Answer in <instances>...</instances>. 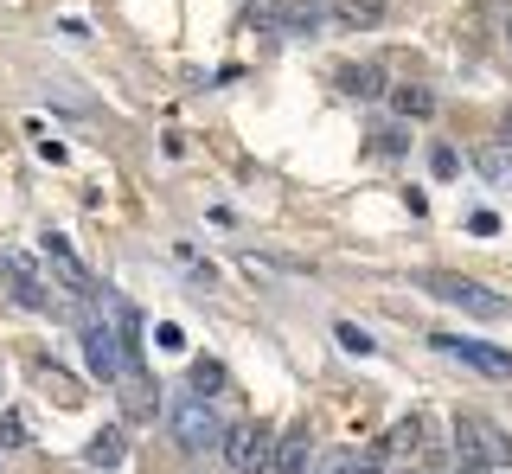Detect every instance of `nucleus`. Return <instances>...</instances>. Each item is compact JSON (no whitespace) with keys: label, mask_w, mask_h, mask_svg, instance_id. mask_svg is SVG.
I'll return each instance as SVG.
<instances>
[{"label":"nucleus","mask_w":512,"mask_h":474,"mask_svg":"<svg viewBox=\"0 0 512 474\" xmlns=\"http://www.w3.org/2000/svg\"><path fill=\"white\" fill-rule=\"evenodd\" d=\"M436 302H448V308H461V314H480V321H500V314H512L506 308V295L500 289H487V282H474V276H455V270H429V276H416Z\"/></svg>","instance_id":"f257e3e1"},{"label":"nucleus","mask_w":512,"mask_h":474,"mask_svg":"<svg viewBox=\"0 0 512 474\" xmlns=\"http://www.w3.org/2000/svg\"><path fill=\"white\" fill-rule=\"evenodd\" d=\"M0 289H7V302L20 314H52L45 270H39V257H26V250H0Z\"/></svg>","instance_id":"f03ea898"},{"label":"nucleus","mask_w":512,"mask_h":474,"mask_svg":"<svg viewBox=\"0 0 512 474\" xmlns=\"http://www.w3.org/2000/svg\"><path fill=\"white\" fill-rule=\"evenodd\" d=\"M167 423H173V436H180V449H186V455H212V449H224V417L199 398V391L173 404V410H167Z\"/></svg>","instance_id":"7ed1b4c3"},{"label":"nucleus","mask_w":512,"mask_h":474,"mask_svg":"<svg viewBox=\"0 0 512 474\" xmlns=\"http://www.w3.org/2000/svg\"><path fill=\"white\" fill-rule=\"evenodd\" d=\"M455 462L461 468H512V442L480 417H455Z\"/></svg>","instance_id":"20e7f679"},{"label":"nucleus","mask_w":512,"mask_h":474,"mask_svg":"<svg viewBox=\"0 0 512 474\" xmlns=\"http://www.w3.org/2000/svg\"><path fill=\"white\" fill-rule=\"evenodd\" d=\"M224 462H231L237 474H276V436H269V423H231L224 430Z\"/></svg>","instance_id":"39448f33"},{"label":"nucleus","mask_w":512,"mask_h":474,"mask_svg":"<svg viewBox=\"0 0 512 474\" xmlns=\"http://www.w3.org/2000/svg\"><path fill=\"white\" fill-rule=\"evenodd\" d=\"M84 359H90V372L103 378V385H116L128 372V346H122V334L109 321H84Z\"/></svg>","instance_id":"423d86ee"},{"label":"nucleus","mask_w":512,"mask_h":474,"mask_svg":"<svg viewBox=\"0 0 512 474\" xmlns=\"http://www.w3.org/2000/svg\"><path fill=\"white\" fill-rule=\"evenodd\" d=\"M436 346L442 353H455L468 372H480V378H512V353L506 346H487V340H461V334H436Z\"/></svg>","instance_id":"0eeeda50"},{"label":"nucleus","mask_w":512,"mask_h":474,"mask_svg":"<svg viewBox=\"0 0 512 474\" xmlns=\"http://www.w3.org/2000/svg\"><path fill=\"white\" fill-rule=\"evenodd\" d=\"M39 250H45V270H52L71 295H90V289H96L90 270H84V257L71 250V237H64V231H45V237H39Z\"/></svg>","instance_id":"6e6552de"},{"label":"nucleus","mask_w":512,"mask_h":474,"mask_svg":"<svg viewBox=\"0 0 512 474\" xmlns=\"http://www.w3.org/2000/svg\"><path fill=\"white\" fill-rule=\"evenodd\" d=\"M116 391H122L128 423H154V417H160V391H154V378H148V366H141V359L116 378Z\"/></svg>","instance_id":"1a4fd4ad"},{"label":"nucleus","mask_w":512,"mask_h":474,"mask_svg":"<svg viewBox=\"0 0 512 474\" xmlns=\"http://www.w3.org/2000/svg\"><path fill=\"white\" fill-rule=\"evenodd\" d=\"M32 385H39V391H45V398H52L58 410H77V404H84V378H77V372H64L58 359H32Z\"/></svg>","instance_id":"9d476101"},{"label":"nucleus","mask_w":512,"mask_h":474,"mask_svg":"<svg viewBox=\"0 0 512 474\" xmlns=\"http://www.w3.org/2000/svg\"><path fill=\"white\" fill-rule=\"evenodd\" d=\"M423 449H429V423L416 417H397L391 423V436H384V462H423Z\"/></svg>","instance_id":"9b49d317"},{"label":"nucleus","mask_w":512,"mask_h":474,"mask_svg":"<svg viewBox=\"0 0 512 474\" xmlns=\"http://www.w3.org/2000/svg\"><path fill=\"white\" fill-rule=\"evenodd\" d=\"M384 97H391V109L404 122H429V116H436V90H429L423 77H404V84H391Z\"/></svg>","instance_id":"f8f14e48"},{"label":"nucleus","mask_w":512,"mask_h":474,"mask_svg":"<svg viewBox=\"0 0 512 474\" xmlns=\"http://www.w3.org/2000/svg\"><path fill=\"white\" fill-rule=\"evenodd\" d=\"M308 468H314V436H308V423H295L276 442V474H308Z\"/></svg>","instance_id":"ddd939ff"},{"label":"nucleus","mask_w":512,"mask_h":474,"mask_svg":"<svg viewBox=\"0 0 512 474\" xmlns=\"http://www.w3.org/2000/svg\"><path fill=\"white\" fill-rule=\"evenodd\" d=\"M122 455H128V430H122V423H109V430H96L90 436V468H122Z\"/></svg>","instance_id":"4468645a"},{"label":"nucleus","mask_w":512,"mask_h":474,"mask_svg":"<svg viewBox=\"0 0 512 474\" xmlns=\"http://www.w3.org/2000/svg\"><path fill=\"white\" fill-rule=\"evenodd\" d=\"M340 90H346L352 103H378L384 97V71L378 65H346L340 71Z\"/></svg>","instance_id":"2eb2a0df"},{"label":"nucleus","mask_w":512,"mask_h":474,"mask_svg":"<svg viewBox=\"0 0 512 474\" xmlns=\"http://www.w3.org/2000/svg\"><path fill=\"white\" fill-rule=\"evenodd\" d=\"M384 462V455H365V449H333V455H320V462L308 474H372Z\"/></svg>","instance_id":"dca6fc26"},{"label":"nucleus","mask_w":512,"mask_h":474,"mask_svg":"<svg viewBox=\"0 0 512 474\" xmlns=\"http://www.w3.org/2000/svg\"><path fill=\"white\" fill-rule=\"evenodd\" d=\"M244 20L256 33H288V0H244Z\"/></svg>","instance_id":"f3484780"},{"label":"nucleus","mask_w":512,"mask_h":474,"mask_svg":"<svg viewBox=\"0 0 512 474\" xmlns=\"http://www.w3.org/2000/svg\"><path fill=\"white\" fill-rule=\"evenodd\" d=\"M333 20L352 26V33H365V26H384V0H340V7H333Z\"/></svg>","instance_id":"a211bd4d"},{"label":"nucleus","mask_w":512,"mask_h":474,"mask_svg":"<svg viewBox=\"0 0 512 474\" xmlns=\"http://www.w3.org/2000/svg\"><path fill=\"white\" fill-rule=\"evenodd\" d=\"M327 26V0H288V33H314Z\"/></svg>","instance_id":"6ab92c4d"},{"label":"nucleus","mask_w":512,"mask_h":474,"mask_svg":"<svg viewBox=\"0 0 512 474\" xmlns=\"http://www.w3.org/2000/svg\"><path fill=\"white\" fill-rule=\"evenodd\" d=\"M186 385L199 391V398H212V391H224V366L218 359H192V372H186Z\"/></svg>","instance_id":"aec40b11"},{"label":"nucleus","mask_w":512,"mask_h":474,"mask_svg":"<svg viewBox=\"0 0 512 474\" xmlns=\"http://www.w3.org/2000/svg\"><path fill=\"white\" fill-rule=\"evenodd\" d=\"M26 442H32L26 410H0V449H26Z\"/></svg>","instance_id":"412c9836"},{"label":"nucleus","mask_w":512,"mask_h":474,"mask_svg":"<svg viewBox=\"0 0 512 474\" xmlns=\"http://www.w3.org/2000/svg\"><path fill=\"white\" fill-rule=\"evenodd\" d=\"M397 154H404V135H397V129L372 135V161H397Z\"/></svg>","instance_id":"4be33fe9"},{"label":"nucleus","mask_w":512,"mask_h":474,"mask_svg":"<svg viewBox=\"0 0 512 474\" xmlns=\"http://www.w3.org/2000/svg\"><path fill=\"white\" fill-rule=\"evenodd\" d=\"M429 173H436V180H455V173H461L455 148H429Z\"/></svg>","instance_id":"5701e85b"},{"label":"nucleus","mask_w":512,"mask_h":474,"mask_svg":"<svg viewBox=\"0 0 512 474\" xmlns=\"http://www.w3.org/2000/svg\"><path fill=\"white\" fill-rule=\"evenodd\" d=\"M340 346H346V353H372V334H359V327H352V321H340Z\"/></svg>","instance_id":"b1692460"},{"label":"nucleus","mask_w":512,"mask_h":474,"mask_svg":"<svg viewBox=\"0 0 512 474\" xmlns=\"http://www.w3.org/2000/svg\"><path fill=\"white\" fill-rule=\"evenodd\" d=\"M468 231H474V237H493V231H500V212H474Z\"/></svg>","instance_id":"393cba45"},{"label":"nucleus","mask_w":512,"mask_h":474,"mask_svg":"<svg viewBox=\"0 0 512 474\" xmlns=\"http://www.w3.org/2000/svg\"><path fill=\"white\" fill-rule=\"evenodd\" d=\"M154 340L167 346V353H180V346H186V334H180V327H173V321H167V327H154Z\"/></svg>","instance_id":"a878e982"},{"label":"nucleus","mask_w":512,"mask_h":474,"mask_svg":"<svg viewBox=\"0 0 512 474\" xmlns=\"http://www.w3.org/2000/svg\"><path fill=\"white\" fill-rule=\"evenodd\" d=\"M500 135H506V141H512V103H506V109H500Z\"/></svg>","instance_id":"bb28decb"},{"label":"nucleus","mask_w":512,"mask_h":474,"mask_svg":"<svg viewBox=\"0 0 512 474\" xmlns=\"http://www.w3.org/2000/svg\"><path fill=\"white\" fill-rule=\"evenodd\" d=\"M506 58H512V13H506Z\"/></svg>","instance_id":"cd10ccee"},{"label":"nucleus","mask_w":512,"mask_h":474,"mask_svg":"<svg viewBox=\"0 0 512 474\" xmlns=\"http://www.w3.org/2000/svg\"><path fill=\"white\" fill-rule=\"evenodd\" d=\"M461 474H487V468H461Z\"/></svg>","instance_id":"c85d7f7f"},{"label":"nucleus","mask_w":512,"mask_h":474,"mask_svg":"<svg viewBox=\"0 0 512 474\" xmlns=\"http://www.w3.org/2000/svg\"><path fill=\"white\" fill-rule=\"evenodd\" d=\"M506 474H512V468H506Z\"/></svg>","instance_id":"c756f323"}]
</instances>
